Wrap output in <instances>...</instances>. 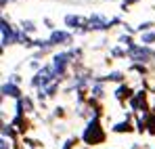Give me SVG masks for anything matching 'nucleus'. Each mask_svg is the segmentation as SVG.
<instances>
[{
	"instance_id": "nucleus-15",
	"label": "nucleus",
	"mask_w": 155,
	"mask_h": 149,
	"mask_svg": "<svg viewBox=\"0 0 155 149\" xmlns=\"http://www.w3.org/2000/svg\"><path fill=\"white\" fill-rule=\"evenodd\" d=\"M126 2H130V0H126Z\"/></svg>"
},
{
	"instance_id": "nucleus-9",
	"label": "nucleus",
	"mask_w": 155,
	"mask_h": 149,
	"mask_svg": "<svg viewBox=\"0 0 155 149\" xmlns=\"http://www.w3.org/2000/svg\"><path fill=\"white\" fill-rule=\"evenodd\" d=\"M128 130H130V124H128V122H122V124L115 126V132H128Z\"/></svg>"
},
{
	"instance_id": "nucleus-1",
	"label": "nucleus",
	"mask_w": 155,
	"mask_h": 149,
	"mask_svg": "<svg viewBox=\"0 0 155 149\" xmlns=\"http://www.w3.org/2000/svg\"><path fill=\"white\" fill-rule=\"evenodd\" d=\"M84 141L88 143V145H97V143H103L105 141V132L101 124H99V120H92L88 128H86V132H84Z\"/></svg>"
},
{
	"instance_id": "nucleus-5",
	"label": "nucleus",
	"mask_w": 155,
	"mask_h": 149,
	"mask_svg": "<svg viewBox=\"0 0 155 149\" xmlns=\"http://www.w3.org/2000/svg\"><path fill=\"white\" fill-rule=\"evenodd\" d=\"M132 107L138 109V107H145V93H138L134 99H132Z\"/></svg>"
},
{
	"instance_id": "nucleus-14",
	"label": "nucleus",
	"mask_w": 155,
	"mask_h": 149,
	"mask_svg": "<svg viewBox=\"0 0 155 149\" xmlns=\"http://www.w3.org/2000/svg\"><path fill=\"white\" fill-rule=\"evenodd\" d=\"M130 2H134V0H130Z\"/></svg>"
},
{
	"instance_id": "nucleus-6",
	"label": "nucleus",
	"mask_w": 155,
	"mask_h": 149,
	"mask_svg": "<svg viewBox=\"0 0 155 149\" xmlns=\"http://www.w3.org/2000/svg\"><path fill=\"white\" fill-rule=\"evenodd\" d=\"M145 126L149 128L151 134H155V116H145Z\"/></svg>"
},
{
	"instance_id": "nucleus-4",
	"label": "nucleus",
	"mask_w": 155,
	"mask_h": 149,
	"mask_svg": "<svg viewBox=\"0 0 155 149\" xmlns=\"http://www.w3.org/2000/svg\"><path fill=\"white\" fill-rule=\"evenodd\" d=\"M2 93L4 95H8V97H19L21 93H19V88L17 86H13V84H4L2 86Z\"/></svg>"
},
{
	"instance_id": "nucleus-10",
	"label": "nucleus",
	"mask_w": 155,
	"mask_h": 149,
	"mask_svg": "<svg viewBox=\"0 0 155 149\" xmlns=\"http://www.w3.org/2000/svg\"><path fill=\"white\" fill-rule=\"evenodd\" d=\"M23 29H27V32H34V29H36V27H34V23H31V21H23Z\"/></svg>"
},
{
	"instance_id": "nucleus-7",
	"label": "nucleus",
	"mask_w": 155,
	"mask_h": 149,
	"mask_svg": "<svg viewBox=\"0 0 155 149\" xmlns=\"http://www.w3.org/2000/svg\"><path fill=\"white\" fill-rule=\"evenodd\" d=\"M65 21H67V25H84V23H86L84 19H80V17H74V15H67V17H65Z\"/></svg>"
},
{
	"instance_id": "nucleus-3",
	"label": "nucleus",
	"mask_w": 155,
	"mask_h": 149,
	"mask_svg": "<svg viewBox=\"0 0 155 149\" xmlns=\"http://www.w3.org/2000/svg\"><path fill=\"white\" fill-rule=\"evenodd\" d=\"M13 40H17V36H13L11 29H8V25H6V21H2V44H11Z\"/></svg>"
},
{
	"instance_id": "nucleus-8",
	"label": "nucleus",
	"mask_w": 155,
	"mask_h": 149,
	"mask_svg": "<svg viewBox=\"0 0 155 149\" xmlns=\"http://www.w3.org/2000/svg\"><path fill=\"white\" fill-rule=\"evenodd\" d=\"M126 97H130V88L128 86H122V88L117 90V99H126Z\"/></svg>"
},
{
	"instance_id": "nucleus-2",
	"label": "nucleus",
	"mask_w": 155,
	"mask_h": 149,
	"mask_svg": "<svg viewBox=\"0 0 155 149\" xmlns=\"http://www.w3.org/2000/svg\"><path fill=\"white\" fill-rule=\"evenodd\" d=\"M69 40H71V36L65 34V32H52V34H51V44H59V42L67 44Z\"/></svg>"
},
{
	"instance_id": "nucleus-13",
	"label": "nucleus",
	"mask_w": 155,
	"mask_h": 149,
	"mask_svg": "<svg viewBox=\"0 0 155 149\" xmlns=\"http://www.w3.org/2000/svg\"><path fill=\"white\" fill-rule=\"evenodd\" d=\"M4 2H6V0H2V4H4Z\"/></svg>"
},
{
	"instance_id": "nucleus-11",
	"label": "nucleus",
	"mask_w": 155,
	"mask_h": 149,
	"mask_svg": "<svg viewBox=\"0 0 155 149\" xmlns=\"http://www.w3.org/2000/svg\"><path fill=\"white\" fill-rule=\"evenodd\" d=\"M143 42H155V34H145L143 36Z\"/></svg>"
},
{
	"instance_id": "nucleus-12",
	"label": "nucleus",
	"mask_w": 155,
	"mask_h": 149,
	"mask_svg": "<svg viewBox=\"0 0 155 149\" xmlns=\"http://www.w3.org/2000/svg\"><path fill=\"white\" fill-rule=\"evenodd\" d=\"M109 80H122V74L120 72H113V74H109Z\"/></svg>"
}]
</instances>
